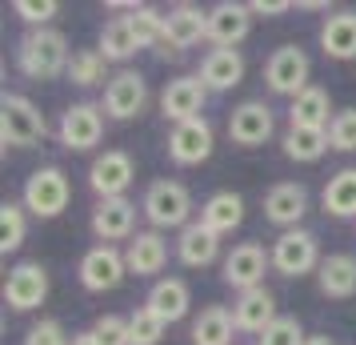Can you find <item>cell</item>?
Segmentation results:
<instances>
[{
	"instance_id": "ac0fdd59",
	"label": "cell",
	"mask_w": 356,
	"mask_h": 345,
	"mask_svg": "<svg viewBox=\"0 0 356 345\" xmlns=\"http://www.w3.org/2000/svg\"><path fill=\"white\" fill-rule=\"evenodd\" d=\"M252 29V8L236 4V0H220L216 8H209V40L216 49H236Z\"/></svg>"
},
{
	"instance_id": "60d3db41",
	"label": "cell",
	"mask_w": 356,
	"mask_h": 345,
	"mask_svg": "<svg viewBox=\"0 0 356 345\" xmlns=\"http://www.w3.org/2000/svg\"><path fill=\"white\" fill-rule=\"evenodd\" d=\"M92 333L100 337V345H129V317H116V313H100Z\"/></svg>"
},
{
	"instance_id": "e575fe53",
	"label": "cell",
	"mask_w": 356,
	"mask_h": 345,
	"mask_svg": "<svg viewBox=\"0 0 356 345\" xmlns=\"http://www.w3.org/2000/svg\"><path fill=\"white\" fill-rule=\"evenodd\" d=\"M24 233H29V221H24V205L17 201H4L0 205V253H17L24 245Z\"/></svg>"
},
{
	"instance_id": "83f0119b",
	"label": "cell",
	"mask_w": 356,
	"mask_h": 345,
	"mask_svg": "<svg viewBox=\"0 0 356 345\" xmlns=\"http://www.w3.org/2000/svg\"><path fill=\"white\" fill-rule=\"evenodd\" d=\"M200 221H204L212 233H220V237H225V233H232L244 221L241 193H232V189H225V193H212V197L200 205Z\"/></svg>"
},
{
	"instance_id": "cb8c5ba5",
	"label": "cell",
	"mask_w": 356,
	"mask_h": 345,
	"mask_svg": "<svg viewBox=\"0 0 356 345\" xmlns=\"http://www.w3.org/2000/svg\"><path fill=\"white\" fill-rule=\"evenodd\" d=\"M332 100H328V89H321V84H308L300 97L292 100L289 109V129H321L328 132V125H332Z\"/></svg>"
},
{
	"instance_id": "52a82bcc",
	"label": "cell",
	"mask_w": 356,
	"mask_h": 345,
	"mask_svg": "<svg viewBox=\"0 0 356 345\" xmlns=\"http://www.w3.org/2000/svg\"><path fill=\"white\" fill-rule=\"evenodd\" d=\"M273 269L284 277H305L312 269H321V245H316V233L308 229H289L276 237L273 245Z\"/></svg>"
},
{
	"instance_id": "44dd1931",
	"label": "cell",
	"mask_w": 356,
	"mask_h": 345,
	"mask_svg": "<svg viewBox=\"0 0 356 345\" xmlns=\"http://www.w3.org/2000/svg\"><path fill=\"white\" fill-rule=\"evenodd\" d=\"M209 93H228L244 81V56L236 49H212L204 61H200V72H196Z\"/></svg>"
},
{
	"instance_id": "4316f807",
	"label": "cell",
	"mask_w": 356,
	"mask_h": 345,
	"mask_svg": "<svg viewBox=\"0 0 356 345\" xmlns=\"http://www.w3.org/2000/svg\"><path fill=\"white\" fill-rule=\"evenodd\" d=\"M316 281H321L324 297H353L356 293V257L353 253H332V257H324L321 269H316Z\"/></svg>"
},
{
	"instance_id": "f1b7e54d",
	"label": "cell",
	"mask_w": 356,
	"mask_h": 345,
	"mask_svg": "<svg viewBox=\"0 0 356 345\" xmlns=\"http://www.w3.org/2000/svg\"><path fill=\"white\" fill-rule=\"evenodd\" d=\"M232 333H236V321L225 305H209L193 321V345H232Z\"/></svg>"
},
{
	"instance_id": "f35d334b",
	"label": "cell",
	"mask_w": 356,
	"mask_h": 345,
	"mask_svg": "<svg viewBox=\"0 0 356 345\" xmlns=\"http://www.w3.org/2000/svg\"><path fill=\"white\" fill-rule=\"evenodd\" d=\"M13 13H17L20 20H29L33 29H49V20L60 13V4H56V0H17Z\"/></svg>"
},
{
	"instance_id": "f546056e",
	"label": "cell",
	"mask_w": 356,
	"mask_h": 345,
	"mask_svg": "<svg viewBox=\"0 0 356 345\" xmlns=\"http://www.w3.org/2000/svg\"><path fill=\"white\" fill-rule=\"evenodd\" d=\"M97 49H100V56H104L108 65H124V61H132V56L140 52V45H136V36H132L129 20L116 17V20H108V24L100 29Z\"/></svg>"
},
{
	"instance_id": "ee69618b",
	"label": "cell",
	"mask_w": 356,
	"mask_h": 345,
	"mask_svg": "<svg viewBox=\"0 0 356 345\" xmlns=\"http://www.w3.org/2000/svg\"><path fill=\"white\" fill-rule=\"evenodd\" d=\"M305 345H332V337H324V333H312Z\"/></svg>"
},
{
	"instance_id": "4fadbf2b",
	"label": "cell",
	"mask_w": 356,
	"mask_h": 345,
	"mask_svg": "<svg viewBox=\"0 0 356 345\" xmlns=\"http://www.w3.org/2000/svg\"><path fill=\"white\" fill-rule=\"evenodd\" d=\"M44 297H49V273H44V265L20 261L17 269H8V281H4V301H8V309L29 313V309H36V305H44Z\"/></svg>"
},
{
	"instance_id": "7402d4cb",
	"label": "cell",
	"mask_w": 356,
	"mask_h": 345,
	"mask_svg": "<svg viewBox=\"0 0 356 345\" xmlns=\"http://www.w3.org/2000/svg\"><path fill=\"white\" fill-rule=\"evenodd\" d=\"M276 317V297L260 285V289H248V293L236 297V305H232V321L241 333H264V329L273 325Z\"/></svg>"
},
{
	"instance_id": "484cf974",
	"label": "cell",
	"mask_w": 356,
	"mask_h": 345,
	"mask_svg": "<svg viewBox=\"0 0 356 345\" xmlns=\"http://www.w3.org/2000/svg\"><path fill=\"white\" fill-rule=\"evenodd\" d=\"M321 49L332 61H353L356 56V13H332V17H324Z\"/></svg>"
},
{
	"instance_id": "8d00e7d4",
	"label": "cell",
	"mask_w": 356,
	"mask_h": 345,
	"mask_svg": "<svg viewBox=\"0 0 356 345\" xmlns=\"http://www.w3.org/2000/svg\"><path fill=\"white\" fill-rule=\"evenodd\" d=\"M305 329H300V321L296 317H276L273 325L260 333V342L257 345H305Z\"/></svg>"
},
{
	"instance_id": "ba28073f",
	"label": "cell",
	"mask_w": 356,
	"mask_h": 345,
	"mask_svg": "<svg viewBox=\"0 0 356 345\" xmlns=\"http://www.w3.org/2000/svg\"><path fill=\"white\" fill-rule=\"evenodd\" d=\"M145 105H148V81L136 68H120V72L108 77L100 109L113 116V121H132V116L145 113Z\"/></svg>"
},
{
	"instance_id": "4dcf8cb0",
	"label": "cell",
	"mask_w": 356,
	"mask_h": 345,
	"mask_svg": "<svg viewBox=\"0 0 356 345\" xmlns=\"http://www.w3.org/2000/svg\"><path fill=\"white\" fill-rule=\"evenodd\" d=\"M321 201H324V213L356 217V169H340L337 177H328Z\"/></svg>"
},
{
	"instance_id": "8992f818",
	"label": "cell",
	"mask_w": 356,
	"mask_h": 345,
	"mask_svg": "<svg viewBox=\"0 0 356 345\" xmlns=\"http://www.w3.org/2000/svg\"><path fill=\"white\" fill-rule=\"evenodd\" d=\"M204 36H209V13L196 4H177L164 13V45L156 52L168 61V56H180L184 49L200 45Z\"/></svg>"
},
{
	"instance_id": "ffe728a7",
	"label": "cell",
	"mask_w": 356,
	"mask_h": 345,
	"mask_svg": "<svg viewBox=\"0 0 356 345\" xmlns=\"http://www.w3.org/2000/svg\"><path fill=\"white\" fill-rule=\"evenodd\" d=\"M124 261H129V273H136V277L161 273L164 265H168V241H164V233H156V229L136 233L129 241V249H124Z\"/></svg>"
},
{
	"instance_id": "2e32d148",
	"label": "cell",
	"mask_w": 356,
	"mask_h": 345,
	"mask_svg": "<svg viewBox=\"0 0 356 345\" xmlns=\"http://www.w3.org/2000/svg\"><path fill=\"white\" fill-rule=\"evenodd\" d=\"M308 213V189L296 181H280L264 193V217L276 229H300V217Z\"/></svg>"
},
{
	"instance_id": "30bf717a",
	"label": "cell",
	"mask_w": 356,
	"mask_h": 345,
	"mask_svg": "<svg viewBox=\"0 0 356 345\" xmlns=\"http://www.w3.org/2000/svg\"><path fill=\"white\" fill-rule=\"evenodd\" d=\"M268 265H273V253H264V245H257V241H244V245H236L225 257L220 277H225V285H232L236 293H248V289H260V285H264Z\"/></svg>"
},
{
	"instance_id": "9a60e30c",
	"label": "cell",
	"mask_w": 356,
	"mask_h": 345,
	"mask_svg": "<svg viewBox=\"0 0 356 345\" xmlns=\"http://www.w3.org/2000/svg\"><path fill=\"white\" fill-rule=\"evenodd\" d=\"M228 137L232 145H244V148H257L273 137V109L264 100H244L228 113Z\"/></svg>"
},
{
	"instance_id": "5bb4252c",
	"label": "cell",
	"mask_w": 356,
	"mask_h": 345,
	"mask_svg": "<svg viewBox=\"0 0 356 345\" xmlns=\"http://www.w3.org/2000/svg\"><path fill=\"white\" fill-rule=\"evenodd\" d=\"M204 100H209V89H204L200 77H177V81L164 84L161 113H164V121L184 125V121H196V116L204 113Z\"/></svg>"
},
{
	"instance_id": "d6986e66",
	"label": "cell",
	"mask_w": 356,
	"mask_h": 345,
	"mask_svg": "<svg viewBox=\"0 0 356 345\" xmlns=\"http://www.w3.org/2000/svg\"><path fill=\"white\" fill-rule=\"evenodd\" d=\"M136 205L129 197H108V201H97L92 209V233L100 241H132L136 237Z\"/></svg>"
},
{
	"instance_id": "74e56055",
	"label": "cell",
	"mask_w": 356,
	"mask_h": 345,
	"mask_svg": "<svg viewBox=\"0 0 356 345\" xmlns=\"http://www.w3.org/2000/svg\"><path fill=\"white\" fill-rule=\"evenodd\" d=\"M328 141H332V148H340V153H356V109H344V113L332 116Z\"/></svg>"
},
{
	"instance_id": "836d02e7",
	"label": "cell",
	"mask_w": 356,
	"mask_h": 345,
	"mask_svg": "<svg viewBox=\"0 0 356 345\" xmlns=\"http://www.w3.org/2000/svg\"><path fill=\"white\" fill-rule=\"evenodd\" d=\"M104 68H108V61L100 56V49H81V52H72L65 77L76 84V89H92V84L104 81Z\"/></svg>"
},
{
	"instance_id": "ab89813d",
	"label": "cell",
	"mask_w": 356,
	"mask_h": 345,
	"mask_svg": "<svg viewBox=\"0 0 356 345\" xmlns=\"http://www.w3.org/2000/svg\"><path fill=\"white\" fill-rule=\"evenodd\" d=\"M72 337L65 333V325L56 317H40L29 333H24V345H68Z\"/></svg>"
},
{
	"instance_id": "8fae6325",
	"label": "cell",
	"mask_w": 356,
	"mask_h": 345,
	"mask_svg": "<svg viewBox=\"0 0 356 345\" xmlns=\"http://www.w3.org/2000/svg\"><path fill=\"white\" fill-rule=\"evenodd\" d=\"M132 177H136V164H132V157L124 148H104L97 161L88 164V185H92V193L100 201L124 197V189L132 185Z\"/></svg>"
},
{
	"instance_id": "9c48e42d",
	"label": "cell",
	"mask_w": 356,
	"mask_h": 345,
	"mask_svg": "<svg viewBox=\"0 0 356 345\" xmlns=\"http://www.w3.org/2000/svg\"><path fill=\"white\" fill-rule=\"evenodd\" d=\"M308 72H312V65H308L305 49L284 45V49H276L273 56H268V65H264V84L273 89L276 97L296 100L308 89Z\"/></svg>"
},
{
	"instance_id": "d4e9b609",
	"label": "cell",
	"mask_w": 356,
	"mask_h": 345,
	"mask_svg": "<svg viewBox=\"0 0 356 345\" xmlns=\"http://www.w3.org/2000/svg\"><path fill=\"white\" fill-rule=\"evenodd\" d=\"M145 305L156 313V317H164V321L172 325V321H180V317L188 313V305H193V293H188V285H184L180 277H161L152 289H148Z\"/></svg>"
},
{
	"instance_id": "603a6c76",
	"label": "cell",
	"mask_w": 356,
	"mask_h": 345,
	"mask_svg": "<svg viewBox=\"0 0 356 345\" xmlns=\"http://www.w3.org/2000/svg\"><path fill=\"white\" fill-rule=\"evenodd\" d=\"M177 257L188 269H204L220 257V233H212L204 221H193L188 229H180V241H177Z\"/></svg>"
},
{
	"instance_id": "277c9868",
	"label": "cell",
	"mask_w": 356,
	"mask_h": 345,
	"mask_svg": "<svg viewBox=\"0 0 356 345\" xmlns=\"http://www.w3.org/2000/svg\"><path fill=\"white\" fill-rule=\"evenodd\" d=\"M68 201H72V185H68V173L56 169V164L36 169L33 177L24 181V209L33 217H40V221L60 217L68 209Z\"/></svg>"
},
{
	"instance_id": "d590c367",
	"label": "cell",
	"mask_w": 356,
	"mask_h": 345,
	"mask_svg": "<svg viewBox=\"0 0 356 345\" xmlns=\"http://www.w3.org/2000/svg\"><path fill=\"white\" fill-rule=\"evenodd\" d=\"M164 329H168V321L156 317L148 305H140V309L129 317V345H156L164 337Z\"/></svg>"
},
{
	"instance_id": "7bdbcfd3",
	"label": "cell",
	"mask_w": 356,
	"mask_h": 345,
	"mask_svg": "<svg viewBox=\"0 0 356 345\" xmlns=\"http://www.w3.org/2000/svg\"><path fill=\"white\" fill-rule=\"evenodd\" d=\"M68 345H100V337L92 333V329H84V333H72V342Z\"/></svg>"
},
{
	"instance_id": "7a4b0ae2",
	"label": "cell",
	"mask_w": 356,
	"mask_h": 345,
	"mask_svg": "<svg viewBox=\"0 0 356 345\" xmlns=\"http://www.w3.org/2000/svg\"><path fill=\"white\" fill-rule=\"evenodd\" d=\"M49 137V121L29 97L8 93L0 100V141L8 148H33Z\"/></svg>"
},
{
	"instance_id": "5b68a950",
	"label": "cell",
	"mask_w": 356,
	"mask_h": 345,
	"mask_svg": "<svg viewBox=\"0 0 356 345\" xmlns=\"http://www.w3.org/2000/svg\"><path fill=\"white\" fill-rule=\"evenodd\" d=\"M56 137H60V145L72 148V153H88V148L100 145V137H104V109L92 105V100L68 105L65 113H60Z\"/></svg>"
},
{
	"instance_id": "d6a6232c",
	"label": "cell",
	"mask_w": 356,
	"mask_h": 345,
	"mask_svg": "<svg viewBox=\"0 0 356 345\" xmlns=\"http://www.w3.org/2000/svg\"><path fill=\"white\" fill-rule=\"evenodd\" d=\"M124 20H129V29H132L140 49H161L164 45V13L148 8V4H136Z\"/></svg>"
},
{
	"instance_id": "7c38bea8",
	"label": "cell",
	"mask_w": 356,
	"mask_h": 345,
	"mask_svg": "<svg viewBox=\"0 0 356 345\" xmlns=\"http://www.w3.org/2000/svg\"><path fill=\"white\" fill-rule=\"evenodd\" d=\"M129 273V261L116 245H92L81 257V285L88 293H108Z\"/></svg>"
},
{
	"instance_id": "b9f144b4",
	"label": "cell",
	"mask_w": 356,
	"mask_h": 345,
	"mask_svg": "<svg viewBox=\"0 0 356 345\" xmlns=\"http://www.w3.org/2000/svg\"><path fill=\"white\" fill-rule=\"evenodd\" d=\"M248 8H252V17H280V13H289L292 4L289 0H252Z\"/></svg>"
},
{
	"instance_id": "6da1fadb",
	"label": "cell",
	"mask_w": 356,
	"mask_h": 345,
	"mask_svg": "<svg viewBox=\"0 0 356 345\" xmlns=\"http://www.w3.org/2000/svg\"><path fill=\"white\" fill-rule=\"evenodd\" d=\"M68 36L60 29H33L20 36L17 45V68L29 81H56L60 72H68Z\"/></svg>"
},
{
	"instance_id": "1f68e13d",
	"label": "cell",
	"mask_w": 356,
	"mask_h": 345,
	"mask_svg": "<svg viewBox=\"0 0 356 345\" xmlns=\"http://www.w3.org/2000/svg\"><path fill=\"white\" fill-rule=\"evenodd\" d=\"M328 148H332V141H328V132H321V129H289L284 132V157H289V161L312 164V161H321Z\"/></svg>"
},
{
	"instance_id": "e0dca14e",
	"label": "cell",
	"mask_w": 356,
	"mask_h": 345,
	"mask_svg": "<svg viewBox=\"0 0 356 345\" xmlns=\"http://www.w3.org/2000/svg\"><path fill=\"white\" fill-rule=\"evenodd\" d=\"M168 157L177 164H200L212 157V125L204 116L196 121H184V125H172L168 132Z\"/></svg>"
},
{
	"instance_id": "3957f363",
	"label": "cell",
	"mask_w": 356,
	"mask_h": 345,
	"mask_svg": "<svg viewBox=\"0 0 356 345\" xmlns=\"http://www.w3.org/2000/svg\"><path fill=\"white\" fill-rule=\"evenodd\" d=\"M140 213L152 221V229H188L193 221V197H188V189L180 181H152L148 185L145 201H140Z\"/></svg>"
}]
</instances>
